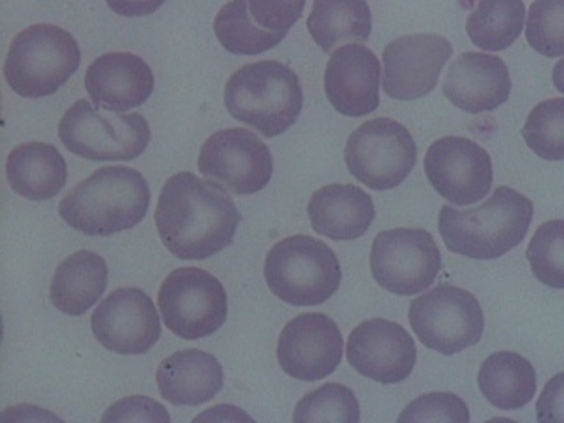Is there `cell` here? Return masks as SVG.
Returning <instances> with one entry per match:
<instances>
[{
  "instance_id": "cell-1",
  "label": "cell",
  "mask_w": 564,
  "mask_h": 423,
  "mask_svg": "<svg viewBox=\"0 0 564 423\" xmlns=\"http://www.w3.org/2000/svg\"><path fill=\"white\" fill-rule=\"evenodd\" d=\"M155 226L164 247L176 258L207 260L231 246L240 212L220 185L194 173H176L159 194Z\"/></svg>"
},
{
  "instance_id": "cell-2",
  "label": "cell",
  "mask_w": 564,
  "mask_h": 423,
  "mask_svg": "<svg viewBox=\"0 0 564 423\" xmlns=\"http://www.w3.org/2000/svg\"><path fill=\"white\" fill-rule=\"evenodd\" d=\"M533 216L531 199L501 185L471 210L445 205L440 210L437 229L449 252L473 260H498L522 243Z\"/></svg>"
},
{
  "instance_id": "cell-3",
  "label": "cell",
  "mask_w": 564,
  "mask_h": 423,
  "mask_svg": "<svg viewBox=\"0 0 564 423\" xmlns=\"http://www.w3.org/2000/svg\"><path fill=\"white\" fill-rule=\"evenodd\" d=\"M149 205L145 176L132 167L106 166L67 193L58 214L79 234L111 237L140 225Z\"/></svg>"
},
{
  "instance_id": "cell-4",
  "label": "cell",
  "mask_w": 564,
  "mask_h": 423,
  "mask_svg": "<svg viewBox=\"0 0 564 423\" xmlns=\"http://www.w3.org/2000/svg\"><path fill=\"white\" fill-rule=\"evenodd\" d=\"M225 105L234 119L263 137H281L296 122L304 108L299 75L278 61L247 64L229 76Z\"/></svg>"
},
{
  "instance_id": "cell-5",
  "label": "cell",
  "mask_w": 564,
  "mask_h": 423,
  "mask_svg": "<svg viewBox=\"0 0 564 423\" xmlns=\"http://www.w3.org/2000/svg\"><path fill=\"white\" fill-rule=\"evenodd\" d=\"M264 281L270 291L295 307H314L339 290V260L322 240L307 235L282 238L264 258Z\"/></svg>"
},
{
  "instance_id": "cell-6",
  "label": "cell",
  "mask_w": 564,
  "mask_h": 423,
  "mask_svg": "<svg viewBox=\"0 0 564 423\" xmlns=\"http://www.w3.org/2000/svg\"><path fill=\"white\" fill-rule=\"evenodd\" d=\"M82 62L69 32L50 23L29 26L14 37L6 57L4 76L11 90L29 99L57 93Z\"/></svg>"
},
{
  "instance_id": "cell-7",
  "label": "cell",
  "mask_w": 564,
  "mask_h": 423,
  "mask_svg": "<svg viewBox=\"0 0 564 423\" xmlns=\"http://www.w3.org/2000/svg\"><path fill=\"white\" fill-rule=\"evenodd\" d=\"M58 138L70 154L88 161H134L149 147V122L140 113H101L79 99L62 117Z\"/></svg>"
},
{
  "instance_id": "cell-8",
  "label": "cell",
  "mask_w": 564,
  "mask_h": 423,
  "mask_svg": "<svg viewBox=\"0 0 564 423\" xmlns=\"http://www.w3.org/2000/svg\"><path fill=\"white\" fill-rule=\"evenodd\" d=\"M419 149L411 132L397 120H369L351 132L344 161L358 182L369 189H395L404 184L416 164Z\"/></svg>"
},
{
  "instance_id": "cell-9",
  "label": "cell",
  "mask_w": 564,
  "mask_h": 423,
  "mask_svg": "<svg viewBox=\"0 0 564 423\" xmlns=\"http://www.w3.org/2000/svg\"><path fill=\"white\" fill-rule=\"evenodd\" d=\"M408 317L420 343L446 357L471 348L484 335L480 302L463 288L437 286L427 291L411 302Z\"/></svg>"
},
{
  "instance_id": "cell-10",
  "label": "cell",
  "mask_w": 564,
  "mask_h": 423,
  "mask_svg": "<svg viewBox=\"0 0 564 423\" xmlns=\"http://www.w3.org/2000/svg\"><path fill=\"white\" fill-rule=\"evenodd\" d=\"M167 330L185 340L216 334L228 317V295L219 279L196 267L173 270L159 290Z\"/></svg>"
},
{
  "instance_id": "cell-11",
  "label": "cell",
  "mask_w": 564,
  "mask_h": 423,
  "mask_svg": "<svg viewBox=\"0 0 564 423\" xmlns=\"http://www.w3.org/2000/svg\"><path fill=\"white\" fill-rule=\"evenodd\" d=\"M440 247L422 228L387 229L370 249V272L393 295L413 296L429 290L441 272Z\"/></svg>"
},
{
  "instance_id": "cell-12",
  "label": "cell",
  "mask_w": 564,
  "mask_h": 423,
  "mask_svg": "<svg viewBox=\"0 0 564 423\" xmlns=\"http://www.w3.org/2000/svg\"><path fill=\"white\" fill-rule=\"evenodd\" d=\"M198 170L223 189L247 196L260 193L272 181V152L249 129H223L203 143Z\"/></svg>"
},
{
  "instance_id": "cell-13",
  "label": "cell",
  "mask_w": 564,
  "mask_h": 423,
  "mask_svg": "<svg viewBox=\"0 0 564 423\" xmlns=\"http://www.w3.org/2000/svg\"><path fill=\"white\" fill-rule=\"evenodd\" d=\"M423 170L436 193L457 207H469L487 198L492 187V159L469 138L434 141L423 159Z\"/></svg>"
},
{
  "instance_id": "cell-14",
  "label": "cell",
  "mask_w": 564,
  "mask_h": 423,
  "mask_svg": "<svg viewBox=\"0 0 564 423\" xmlns=\"http://www.w3.org/2000/svg\"><path fill=\"white\" fill-rule=\"evenodd\" d=\"M454 46L440 34H410L388 43L383 52V88L397 101H414L436 88Z\"/></svg>"
},
{
  "instance_id": "cell-15",
  "label": "cell",
  "mask_w": 564,
  "mask_h": 423,
  "mask_svg": "<svg viewBox=\"0 0 564 423\" xmlns=\"http://www.w3.org/2000/svg\"><path fill=\"white\" fill-rule=\"evenodd\" d=\"M94 335L102 348L117 355H143L161 339V319L154 302L140 288H120L94 311Z\"/></svg>"
},
{
  "instance_id": "cell-16",
  "label": "cell",
  "mask_w": 564,
  "mask_h": 423,
  "mask_svg": "<svg viewBox=\"0 0 564 423\" xmlns=\"http://www.w3.org/2000/svg\"><path fill=\"white\" fill-rule=\"evenodd\" d=\"M344 339L339 326L326 314L293 317L278 343L281 369L299 381H319L334 375L343 361Z\"/></svg>"
},
{
  "instance_id": "cell-17",
  "label": "cell",
  "mask_w": 564,
  "mask_h": 423,
  "mask_svg": "<svg viewBox=\"0 0 564 423\" xmlns=\"http://www.w3.org/2000/svg\"><path fill=\"white\" fill-rule=\"evenodd\" d=\"M349 366L381 384L401 383L416 366V344L404 326L383 317L367 319L348 339Z\"/></svg>"
},
{
  "instance_id": "cell-18",
  "label": "cell",
  "mask_w": 564,
  "mask_h": 423,
  "mask_svg": "<svg viewBox=\"0 0 564 423\" xmlns=\"http://www.w3.org/2000/svg\"><path fill=\"white\" fill-rule=\"evenodd\" d=\"M381 64L364 44L340 46L325 69V94L335 110L346 117L375 113L379 106Z\"/></svg>"
},
{
  "instance_id": "cell-19",
  "label": "cell",
  "mask_w": 564,
  "mask_h": 423,
  "mask_svg": "<svg viewBox=\"0 0 564 423\" xmlns=\"http://www.w3.org/2000/svg\"><path fill=\"white\" fill-rule=\"evenodd\" d=\"M443 93L452 105L466 113L498 110L511 94L507 62L489 53H460L446 73Z\"/></svg>"
},
{
  "instance_id": "cell-20",
  "label": "cell",
  "mask_w": 564,
  "mask_h": 423,
  "mask_svg": "<svg viewBox=\"0 0 564 423\" xmlns=\"http://www.w3.org/2000/svg\"><path fill=\"white\" fill-rule=\"evenodd\" d=\"M85 88L97 108L123 113L152 96L154 73L134 53H105L88 66Z\"/></svg>"
},
{
  "instance_id": "cell-21",
  "label": "cell",
  "mask_w": 564,
  "mask_h": 423,
  "mask_svg": "<svg viewBox=\"0 0 564 423\" xmlns=\"http://www.w3.org/2000/svg\"><path fill=\"white\" fill-rule=\"evenodd\" d=\"M307 212L314 231L337 242L364 237L376 217L372 198L351 184H330L317 189Z\"/></svg>"
},
{
  "instance_id": "cell-22",
  "label": "cell",
  "mask_w": 564,
  "mask_h": 423,
  "mask_svg": "<svg viewBox=\"0 0 564 423\" xmlns=\"http://www.w3.org/2000/svg\"><path fill=\"white\" fill-rule=\"evenodd\" d=\"M158 387L170 404L202 405L223 390L225 372L210 352L184 349L161 361Z\"/></svg>"
},
{
  "instance_id": "cell-23",
  "label": "cell",
  "mask_w": 564,
  "mask_h": 423,
  "mask_svg": "<svg viewBox=\"0 0 564 423\" xmlns=\"http://www.w3.org/2000/svg\"><path fill=\"white\" fill-rule=\"evenodd\" d=\"M6 175L14 193L31 202H46L64 189L67 164L57 147L32 141L8 155Z\"/></svg>"
},
{
  "instance_id": "cell-24",
  "label": "cell",
  "mask_w": 564,
  "mask_h": 423,
  "mask_svg": "<svg viewBox=\"0 0 564 423\" xmlns=\"http://www.w3.org/2000/svg\"><path fill=\"white\" fill-rule=\"evenodd\" d=\"M108 286V264L93 251H78L58 264L50 286L53 307L82 316L99 302Z\"/></svg>"
},
{
  "instance_id": "cell-25",
  "label": "cell",
  "mask_w": 564,
  "mask_h": 423,
  "mask_svg": "<svg viewBox=\"0 0 564 423\" xmlns=\"http://www.w3.org/2000/svg\"><path fill=\"white\" fill-rule=\"evenodd\" d=\"M481 395L501 411L522 410L536 395V370L519 352H492L478 372Z\"/></svg>"
},
{
  "instance_id": "cell-26",
  "label": "cell",
  "mask_w": 564,
  "mask_h": 423,
  "mask_svg": "<svg viewBox=\"0 0 564 423\" xmlns=\"http://www.w3.org/2000/svg\"><path fill=\"white\" fill-rule=\"evenodd\" d=\"M307 31L325 53L339 44L364 43L372 31V14L367 0H314Z\"/></svg>"
},
{
  "instance_id": "cell-27",
  "label": "cell",
  "mask_w": 564,
  "mask_h": 423,
  "mask_svg": "<svg viewBox=\"0 0 564 423\" xmlns=\"http://www.w3.org/2000/svg\"><path fill=\"white\" fill-rule=\"evenodd\" d=\"M524 23L522 0H478L467 17L466 31L473 44L484 52H502L519 40Z\"/></svg>"
},
{
  "instance_id": "cell-28",
  "label": "cell",
  "mask_w": 564,
  "mask_h": 423,
  "mask_svg": "<svg viewBox=\"0 0 564 423\" xmlns=\"http://www.w3.org/2000/svg\"><path fill=\"white\" fill-rule=\"evenodd\" d=\"M220 46L234 55H260L275 48L286 31H269L258 25L249 11V0H231L220 8L214 20Z\"/></svg>"
},
{
  "instance_id": "cell-29",
  "label": "cell",
  "mask_w": 564,
  "mask_h": 423,
  "mask_svg": "<svg viewBox=\"0 0 564 423\" xmlns=\"http://www.w3.org/2000/svg\"><path fill=\"white\" fill-rule=\"evenodd\" d=\"M293 422L358 423L360 404L351 388L339 383H326L307 393L296 404Z\"/></svg>"
},
{
  "instance_id": "cell-30",
  "label": "cell",
  "mask_w": 564,
  "mask_h": 423,
  "mask_svg": "<svg viewBox=\"0 0 564 423\" xmlns=\"http://www.w3.org/2000/svg\"><path fill=\"white\" fill-rule=\"evenodd\" d=\"M525 145L545 161L564 159V97L534 106L522 128Z\"/></svg>"
},
{
  "instance_id": "cell-31",
  "label": "cell",
  "mask_w": 564,
  "mask_h": 423,
  "mask_svg": "<svg viewBox=\"0 0 564 423\" xmlns=\"http://www.w3.org/2000/svg\"><path fill=\"white\" fill-rule=\"evenodd\" d=\"M528 261L543 286L564 290V219L546 220L528 246Z\"/></svg>"
},
{
  "instance_id": "cell-32",
  "label": "cell",
  "mask_w": 564,
  "mask_h": 423,
  "mask_svg": "<svg viewBox=\"0 0 564 423\" xmlns=\"http://www.w3.org/2000/svg\"><path fill=\"white\" fill-rule=\"evenodd\" d=\"M525 37L543 57H563L564 0H534L529 8Z\"/></svg>"
},
{
  "instance_id": "cell-33",
  "label": "cell",
  "mask_w": 564,
  "mask_h": 423,
  "mask_svg": "<svg viewBox=\"0 0 564 423\" xmlns=\"http://www.w3.org/2000/svg\"><path fill=\"white\" fill-rule=\"evenodd\" d=\"M469 419V410L460 397L455 393L432 392L405 405L399 422L467 423Z\"/></svg>"
},
{
  "instance_id": "cell-34",
  "label": "cell",
  "mask_w": 564,
  "mask_h": 423,
  "mask_svg": "<svg viewBox=\"0 0 564 423\" xmlns=\"http://www.w3.org/2000/svg\"><path fill=\"white\" fill-rule=\"evenodd\" d=\"M305 0H249V11L258 25L269 31L290 32L304 13Z\"/></svg>"
},
{
  "instance_id": "cell-35",
  "label": "cell",
  "mask_w": 564,
  "mask_h": 423,
  "mask_svg": "<svg viewBox=\"0 0 564 423\" xmlns=\"http://www.w3.org/2000/svg\"><path fill=\"white\" fill-rule=\"evenodd\" d=\"M102 422H155L170 423L172 416L154 399L143 395H132L115 402L102 414Z\"/></svg>"
},
{
  "instance_id": "cell-36",
  "label": "cell",
  "mask_w": 564,
  "mask_h": 423,
  "mask_svg": "<svg viewBox=\"0 0 564 423\" xmlns=\"http://www.w3.org/2000/svg\"><path fill=\"white\" fill-rule=\"evenodd\" d=\"M538 422H564V372L546 381L536 402Z\"/></svg>"
},
{
  "instance_id": "cell-37",
  "label": "cell",
  "mask_w": 564,
  "mask_h": 423,
  "mask_svg": "<svg viewBox=\"0 0 564 423\" xmlns=\"http://www.w3.org/2000/svg\"><path fill=\"white\" fill-rule=\"evenodd\" d=\"M164 2L166 0H106L115 14L128 18L149 17L163 8Z\"/></svg>"
},
{
  "instance_id": "cell-38",
  "label": "cell",
  "mask_w": 564,
  "mask_h": 423,
  "mask_svg": "<svg viewBox=\"0 0 564 423\" xmlns=\"http://www.w3.org/2000/svg\"><path fill=\"white\" fill-rule=\"evenodd\" d=\"M205 420H210V422H238V420H247V422H251L252 419L249 414L242 413L238 408H235V405L220 404L199 414L193 422H205Z\"/></svg>"
},
{
  "instance_id": "cell-39",
  "label": "cell",
  "mask_w": 564,
  "mask_h": 423,
  "mask_svg": "<svg viewBox=\"0 0 564 423\" xmlns=\"http://www.w3.org/2000/svg\"><path fill=\"white\" fill-rule=\"evenodd\" d=\"M14 410L23 414H2V422H31V420H61L55 414L35 408V405H17Z\"/></svg>"
},
{
  "instance_id": "cell-40",
  "label": "cell",
  "mask_w": 564,
  "mask_h": 423,
  "mask_svg": "<svg viewBox=\"0 0 564 423\" xmlns=\"http://www.w3.org/2000/svg\"><path fill=\"white\" fill-rule=\"evenodd\" d=\"M552 82H554V87L557 88L561 94H564V58H561V61L555 64L554 70H552Z\"/></svg>"
}]
</instances>
